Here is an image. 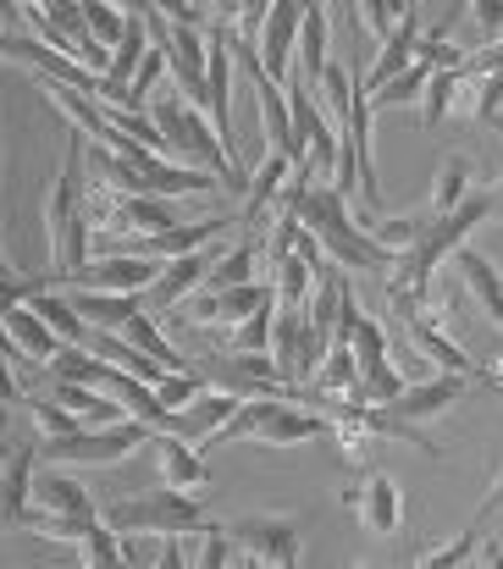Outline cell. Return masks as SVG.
<instances>
[{
	"label": "cell",
	"instance_id": "cell-29",
	"mask_svg": "<svg viewBox=\"0 0 503 569\" xmlns=\"http://www.w3.org/2000/svg\"><path fill=\"white\" fill-rule=\"evenodd\" d=\"M122 216H128V232H167V227H177L183 216L171 210V199H161V193H122ZM122 232V238H128Z\"/></svg>",
	"mask_w": 503,
	"mask_h": 569
},
{
	"label": "cell",
	"instance_id": "cell-40",
	"mask_svg": "<svg viewBox=\"0 0 503 569\" xmlns=\"http://www.w3.org/2000/svg\"><path fill=\"white\" fill-rule=\"evenodd\" d=\"M415 61H426L432 72H443V67H460V61H465V50H460L454 39H443V33H426V28H421V50H415Z\"/></svg>",
	"mask_w": 503,
	"mask_h": 569
},
{
	"label": "cell",
	"instance_id": "cell-6",
	"mask_svg": "<svg viewBox=\"0 0 503 569\" xmlns=\"http://www.w3.org/2000/svg\"><path fill=\"white\" fill-rule=\"evenodd\" d=\"M238 565H266V569H294L299 565V520L283 515H249L227 526Z\"/></svg>",
	"mask_w": 503,
	"mask_h": 569
},
{
	"label": "cell",
	"instance_id": "cell-53",
	"mask_svg": "<svg viewBox=\"0 0 503 569\" xmlns=\"http://www.w3.org/2000/svg\"><path fill=\"white\" fill-rule=\"evenodd\" d=\"M6 453H11V448H0V459H6Z\"/></svg>",
	"mask_w": 503,
	"mask_h": 569
},
{
	"label": "cell",
	"instance_id": "cell-2",
	"mask_svg": "<svg viewBox=\"0 0 503 569\" xmlns=\"http://www.w3.org/2000/svg\"><path fill=\"white\" fill-rule=\"evenodd\" d=\"M150 122L161 128V139H167V156H183V161H199V167H210L216 178H221V189L238 193L249 189V172L221 150V139H216V128H210V117L194 106V100H183V94H171V89H156L150 94Z\"/></svg>",
	"mask_w": 503,
	"mask_h": 569
},
{
	"label": "cell",
	"instance_id": "cell-46",
	"mask_svg": "<svg viewBox=\"0 0 503 569\" xmlns=\"http://www.w3.org/2000/svg\"><path fill=\"white\" fill-rule=\"evenodd\" d=\"M238 11H244V0H210V22H216V28H233ZM210 22H205V28H210Z\"/></svg>",
	"mask_w": 503,
	"mask_h": 569
},
{
	"label": "cell",
	"instance_id": "cell-41",
	"mask_svg": "<svg viewBox=\"0 0 503 569\" xmlns=\"http://www.w3.org/2000/svg\"><path fill=\"white\" fill-rule=\"evenodd\" d=\"M359 22H365L371 39H387V33L398 28V11H393L387 0H359Z\"/></svg>",
	"mask_w": 503,
	"mask_h": 569
},
{
	"label": "cell",
	"instance_id": "cell-24",
	"mask_svg": "<svg viewBox=\"0 0 503 569\" xmlns=\"http://www.w3.org/2000/svg\"><path fill=\"white\" fill-rule=\"evenodd\" d=\"M448 260H454V266L465 271V288H471V293L482 299V310H487V316H493V321L503 327V277H499V266H493L487 254H476L471 243H460V249H454Z\"/></svg>",
	"mask_w": 503,
	"mask_h": 569
},
{
	"label": "cell",
	"instance_id": "cell-39",
	"mask_svg": "<svg viewBox=\"0 0 503 569\" xmlns=\"http://www.w3.org/2000/svg\"><path fill=\"white\" fill-rule=\"evenodd\" d=\"M471 122H499L503 111V67L499 72H487V78H476V94H471Z\"/></svg>",
	"mask_w": 503,
	"mask_h": 569
},
{
	"label": "cell",
	"instance_id": "cell-18",
	"mask_svg": "<svg viewBox=\"0 0 503 569\" xmlns=\"http://www.w3.org/2000/svg\"><path fill=\"white\" fill-rule=\"evenodd\" d=\"M305 327H310L305 310H277L272 321V360L288 387H305Z\"/></svg>",
	"mask_w": 503,
	"mask_h": 569
},
{
	"label": "cell",
	"instance_id": "cell-47",
	"mask_svg": "<svg viewBox=\"0 0 503 569\" xmlns=\"http://www.w3.org/2000/svg\"><path fill=\"white\" fill-rule=\"evenodd\" d=\"M476 565L503 569V542H476Z\"/></svg>",
	"mask_w": 503,
	"mask_h": 569
},
{
	"label": "cell",
	"instance_id": "cell-45",
	"mask_svg": "<svg viewBox=\"0 0 503 569\" xmlns=\"http://www.w3.org/2000/svg\"><path fill=\"white\" fill-rule=\"evenodd\" d=\"M22 398V387H17V371H11V360L0 355V409H11Z\"/></svg>",
	"mask_w": 503,
	"mask_h": 569
},
{
	"label": "cell",
	"instance_id": "cell-9",
	"mask_svg": "<svg viewBox=\"0 0 503 569\" xmlns=\"http://www.w3.org/2000/svg\"><path fill=\"white\" fill-rule=\"evenodd\" d=\"M28 509H45V515H61V520H100V503L89 498V487L67 470H50V465L33 470Z\"/></svg>",
	"mask_w": 503,
	"mask_h": 569
},
{
	"label": "cell",
	"instance_id": "cell-38",
	"mask_svg": "<svg viewBox=\"0 0 503 569\" xmlns=\"http://www.w3.org/2000/svg\"><path fill=\"white\" fill-rule=\"evenodd\" d=\"M78 6H83V22H89V33L100 44H117L122 39V28H128V11L122 6H111V0H78Z\"/></svg>",
	"mask_w": 503,
	"mask_h": 569
},
{
	"label": "cell",
	"instance_id": "cell-55",
	"mask_svg": "<svg viewBox=\"0 0 503 569\" xmlns=\"http://www.w3.org/2000/svg\"><path fill=\"white\" fill-rule=\"evenodd\" d=\"M499 133H503V122H499Z\"/></svg>",
	"mask_w": 503,
	"mask_h": 569
},
{
	"label": "cell",
	"instance_id": "cell-13",
	"mask_svg": "<svg viewBox=\"0 0 503 569\" xmlns=\"http://www.w3.org/2000/svg\"><path fill=\"white\" fill-rule=\"evenodd\" d=\"M33 470H39L33 442H22V448H11V453L0 459V531H22L28 492H33Z\"/></svg>",
	"mask_w": 503,
	"mask_h": 569
},
{
	"label": "cell",
	"instance_id": "cell-31",
	"mask_svg": "<svg viewBox=\"0 0 503 569\" xmlns=\"http://www.w3.org/2000/svg\"><path fill=\"white\" fill-rule=\"evenodd\" d=\"M471 189H476V183H471V161H465V156H448V161L437 167V183H432V199H426L432 221H437V216H448V210H454V204H460V199H465Z\"/></svg>",
	"mask_w": 503,
	"mask_h": 569
},
{
	"label": "cell",
	"instance_id": "cell-23",
	"mask_svg": "<svg viewBox=\"0 0 503 569\" xmlns=\"http://www.w3.org/2000/svg\"><path fill=\"white\" fill-rule=\"evenodd\" d=\"M272 293H277V310H305L310 293H316V260H305L299 249H288L277 266H272Z\"/></svg>",
	"mask_w": 503,
	"mask_h": 569
},
{
	"label": "cell",
	"instance_id": "cell-48",
	"mask_svg": "<svg viewBox=\"0 0 503 569\" xmlns=\"http://www.w3.org/2000/svg\"><path fill=\"white\" fill-rule=\"evenodd\" d=\"M493 509H503V470H499V481H493V492H487V503H482V509H476V515H482V520H487V515H493Z\"/></svg>",
	"mask_w": 503,
	"mask_h": 569
},
{
	"label": "cell",
	"instance_id": "cell-16",
	"mask_svg": "<svg viewBox=\"0 0 503 569\" xmlns=\"http://www.w3.org/2000/svg\"><path fill=\"white\" fill-rule=\"evenodd\" d=\"M404 332H410L415 355H426L437 371H454V377H471V371H476V360H471V355H465L448 332H443V321H437V316L426 321V316L415 310V316H404Z\"/></svg>",
	"mask_w": 503,
	"mask_h": 569
},
{
	"label": "cell",
	"instance_id": "cell-8",
	"mask_svg": "<svg viewBox=\"0 0 503 569\" xmlns=\"http://www.w3.org/2000/svg\"><path fill=\"white\" fill-rule=\"evenodd\" d=\"M161 260H145V254H100V260H83L67 288H100V293H145L156 282Z\"/></svg>",
	"mask_w": 503,
	"mask_h": 569
},
{
	"label": "cell",
	"instance_id": "cell-26",
	"mask_svg": "<svg viewBox=\"0 0 503 569\" xmlns=\"http://www.w3.org/2000/svg\"><path fill=\"white\" fill-rule=\"evenodd\" d=\"M426 221H432V210H426V204H421V210H410V216H371V210L359 216V227H365L387 254H404V249L426 232Z\"/></svg>",
	"mask_w": 503,
	"mask_h": 569
},
{
	"label": "cell",
	"instance_id": "cell-28",
	"mask_svg": "<svg viewBox=\"0 0 503 569\" xmlns=\"http://www.w3.org/2000/svg\"><path fill=\"white\" fill-rule=\"evenodd\" d=\"M471 78L460 72V67H443V72H432L426 78V94H421V128L432 133L448 111H454V100H460V89H465Z\"/></svg>",
	"mask_w": 503,
	"mask_h": 569
},
{
	"label": "cell",
	"instance_id": "cell-21",
	"mask_svg": "<svg viewBox=\"0 0 503 569\" xmlns=\"http://www.w3.org/2000/svg\"><path fill=\"white\" fill-rule=\"evenodd\" d=\"M333 61V28H327V11H305L299 17V44H294V72L305 78V89H316L322 67Z\"/></svg>",
	"mask_w": 503,
	"mask_h": 569
},
{
	"label": "cell",
	"instance_id": "cell-7",
	"mask_svg": "<svg viewBox=\"0 0 503 569\" xmlns=\"http://www.w3.org/2000/svg\"><path fill=\"white\" fill-rule=\"evenodd\" d=\"M167 67L183 100L205 111V67H210V28L199 22H167Z\"/></svg>",
	"mask_w": 503,
	"mask_h": 569
},
{
	"label": "cell",
	"instance_id": "cell-33",
	"mask_svg": "<svg viewBox=\"0 0 503 569\" xmlns=\"http://www.w3.org/2000/svg\"><path fill=\"white\" fill-rule=\"evenodd\" d=\"M426 78H432V67H426V61H410L404 72H393V78H387L376 94H365V100H371V111H376V106H421Z\"/></svg>",
	"mask_w": 503,
	"mask_h": 569
},
{
	"label": "cell",
	"instance_id": "cell-12",
	"mask_svg": "<svg viewBox=\"0 0 503 569\" xmlns=\"http://www.w3.org/2000/svg\"><path fill=\"white\" fill-rule=\"evenodd\" d=\"M156 470H161V481L177 487V492H210V465L199 459V448L188 442V437H177V431H156Z\"/></svg>",
	"mask_w": 503,
	"mask_h": 569
},
{
	"label": "cell",
	"instance_id": "cell-35",
	"mask_svg": "<svg viewBox=\"0 0 503 569\" xmlns=\"http://www.w3.org/2000/svg\"><path fill=\"white\" fill-rule=\"evenodd\" d=\"M272 321H277V305H260L255 316H244L238 327H227V349H233V355L272 349Z\"/></svg>",
	"mask_w": 503,
	"mask_h": 569
},
{
	"label": "cell",
	"instance_id": "cell-32",
	"mask_svg": "<svg viewBox=\"0 0 503 569\" xmlns=\"http://www.w3.org/2000/svg\"><path fill=\"white\" fill-rule=\"evenodd\" d=\"M482 526H487V520L476 515V520H471V526H465V531H460L454 542H437V548H415V553H410V565H421V569H460L465 559H471V553H476V542H482Z\"/></svg>",
	"mask_w": 503,
	"mask_h": 569
},
{
	"label": "cell",
	"instance_id": "cell-25",
	"mask_svg": "<svg viewBox=\"0 0 503 569\" xmlns=\"http://www.w3.org/2000/svg\"><path fill=\"white\" fill-rule=\"evenodd\" d=\"M255 266H260V227H255L249 238H238L227 254L210 260L205 288H238V282H255Z\"/></svg>",
	"mask_w": 503,
	"mask_h": 569
},
{
	"label": "cell",
	"instance_id": "cell-30",
	"mask_svg": "<svg viewBox=\"0 0 503 569\" xmlns=\"http://www.w3.org/2000/svg\"><path fill=\"white\" fill-rule=\"evenodd\" d=\"M354 72L343 67V61H327L322 67V78H316V89L310 94H322V111L333 117V128H348V106H354Z\"/></svg>",
	"mask_w": 503,
	"mask_h": 569
},
{
	"label": "cell",
	"instance_id": "cell-4",
	"mask_svg": "<svg viewBox=\"0 0 503 569\" xmlns=\"http://www.w3.org/2000/svg\"><path fill=\"white\" fill-rule=\"evenodd\" d=\"M100 520L117 531V537H167V531H188L205 520V498L199 492H177V487H150V492H134V498H117L100 509Z\"/></svg>",
	"mask_w": 503,
	"mask_h": 569
},
{
	"label": "cell",
	"instance_id": "cell-50",
	"mask_svg": "<svg viewBox=\"0 0 503 569\" xmlns=\"http://www.w3.org/2000/svg\"><path fill=\"white\" fill-rule=\"evenodd\" d=\"M493 221H503V172H499V189H493Z\"/></svg>",
	"mask_w": 503,
	"mask_h": 569
},
{
	"label": "cell",
	"instance_id": "cell-19",
	"mask_svg": "<svg viewBox=\"0 0 503 569\" xmlns=\"http://www.w3.org/2000/svg\"><path fill=\"white\" fill-rule=\"evenodd\" d=\"M322 437H327V415H316V409H288V403L255 431L260 448H299V442H322Z\"/></svg>",
	"mask_w": 503,
	"mask_h": 569
},
{
	"label": "cell",
	"instance_id": "cell-51",
	"mask_svg": "<svg viewBox=\"0 0 503 569\" xmlns=\"http://www.w3.org/2000/svg\"><path fill=\"white\" fill-rule=\"evenodd\" d=\"M299 11H322V0H299Z\"/></svg>",
	"mask_w": 503,
	"mask_h": 569
},
{
	"label": "cell",
	"instance_id": "cell-36",
	"mask_svg": "<svg viewBox=\"0 0 503 569\" xmlns=\"http://www.w3.org/2000/svg\"><path fill=\"white\" fill-rule=\"evenodd\" d=\"M28 409H33L39 437H72V431H83V426H89V420H83V415H72L61 398H33Z\"/></svg>",
	"mask_w": 503,
	"mask_h": 569
},
{
	"label": "cell",
	"instance_id": "cell-44",
	"mask_svg": "<svg viewBox=\"0 0 503 569\" xmlns=\"http://www.w3.org/2000/svg\"><path fill=\"white\" fill-rule=\"evenodd\" d=\"M471 381H482V387H499V392H503V355H493V360H476Z\"/></svg>",
	"mask_w": 503,
	"mask_h": 569
},
{
	"label": "cell",
	"instance_id": "cell-5",
	"mask_svg": "<svg viewBox=\"0 0 503 569\" xmlns=\"http://www.w3.org/2000/svg\"><path fill=\"white\" fill-rule=\"evenodd\" d=\"M150 437H156V426H145L134 415H117V420L83 426L72 437H39L33 453H39V465H117V459L139 453V442H150Z\"/></svg>",
	"mask_w": 503,
	"mask_h": 569
},
{
	"label": "cell",
	"instance_id": "cell-15",
	"mask_svg": "<svg viewBox=\"0 0 503 569\" xmlns=\"http://www.w3.org/2000/svg\"><path fill=\"white\" fill-rule=\"evenodd\" d=\"M415 50H421V6H410L404 17H398V28L382 39V50H376V61H371V72H365V94H376L393 72H404L410 61H415Z\"/></svg>",
	"mask_w": 503,
	"mask_h": 569
},
{
	"label": "cell",
	"instance_id": "cell-27",
	"mask_svg": "<svg viewBox=\"0 0 503 569\" xmlns=\"http://www.w3.org/2000/svg\"><path fill=\"white\" fill-rule=\"evenodd\" d=\"M122 338H128V343H139V349H145L156 366H167V371H194V360H183V355L171 349L167 332L156 327V316H150V310H134V316L122 321Z\"/></svg>",
	"mask_w": 503,
	"mask_h": 569
},
{
	"label": "cell",
	"instance_id": "cell-49",
	"mask_svg": "<svg viewBox=\"0 0 503 569\" xmlns=\"http://www.w3.org/2000/svg\"><path fill=\"white\" fill-rule=\"evenodd\" d=\"M111 6H122V11H134V17H161L150 0H111Z\"/></svg>",
	"mask_w": 503,
	"mask_h": 569
},
{
	"label": "cell",
	"instance_id": "cell-1",
	"mask_svg": "<svg viewBox=\"0 0 503 569\" xmlns=\"http://www.w3.org/2000/svg\"><path fill=\"white\" fill-rule=\"evenodd\" d=\"M83 172H89V156H83V133L72 128L67 156H61V172H56V183L45 193V238H50V282H56V288H67V277L89 260Z\"/></svg>",
	"mask_w": 503,
	"mask_h": 569
},
{
	"label": "cell",
	"instance_id": "cell-37",
	"mask_svg": "<svg viewBox=\"0 0 503 569\" xmlns=\"http://www.w3.org/2000/svg\"><path fill=\"white\" fill-rule=\"evenodd\" d=\"M150 387H156V403L161 409H183V403H194L205 392V377L199 371H161Z\"/></svg>",
	"mask_w": 503,
	"mask_h": 569
},
{
	"label": "cell",
	"instance_id": "cell-22",
	"mask_svg": "<svg viewBox=\"0 0 503 569\" xmlns=\"http://www.w3.org/2000/svg\"><path fill=\"white\" fill-rule=\"evenodd\" d=\"M72 310L100 327V332H122V321L134 310H145V293H100V288H72Z\"/></svg>",
	"mask_w": 503,
	"mask_h": 569
},
{
	"label": "cell",
	"instance_id": "cell-3",
	"mask_svg": "<svg viewBox=\"0 0 503 569\" xmlns=\"http://www.w3.org/2000/svg\"><path fill=\"white\" fill-rule=\"evenodd\" d=\"M299 227L316 232V243L337 266H354V271H387L393 266V254L359 227V216H348V199L333 183H310L305 204H299Z\"/></svg>",
	"mask_w": 503,
	"mask_h": 569
},
{
	"label": "cell",
	"instance_id": "cell-54",
	"mask_svg": "<svg viewBox=\"0 0 503 569\" xmlns=\"http://www.w3.org/2000/svg\"><path fill=\"white\" fill-rule=\"evenodd\" d=\"M0 44H6V33H0Z\"/></svg>",
	"mask_w": 503,
	"mask_h": 569
},
{
	"label": "cell",
	"instance_id": "cell-34",
	"mask_svg": "<svg viewBox=\"0 0 503 569\" xmlns=\"http://www.w3.org/2000/svg\"><path fill=\"white\" fill-rule=\"evenodd\" d=\"M348 349H354V360H359V381L376 377V371L387 366V332H382L371 316H359V321H354V332H348Z\"/></svg>",
	"mask_w": 503,
	"mask_h": 569
},
{
	"label": "cell",
	"instance_id": "cell-43",
	"mask_svg": "<svg viewBox=\"0 0 503 569\" xmlns=\"http://www.w3.org/2000/svg\"><path fill=\"white\" fill-rule=\"evenodd\" d=\"M476 6V28L487 33V39H499L503 33V0H471Z\"/></svg>",
	"mask_w": 503,
	"mask_h": 569
},
{
	"label": "cell",
	"instance_id": "cell-42",
	"mask_svg": "<svg viewBox=\"0 0 503 569\" xmlns=\"http://www.w3.org/2000/svg\"><path fill=\"white\" fill-rule=\"evenodd\" d=\"M150 6H156L167 22H199V28L210 22V11H205L199 0H150Z\"/></svg>",
	"mask_w": 503,
	"mask_h": 569
},
{
	"label": "cell",
	"instance_id": "cell-11",
	"mask_svg": "<svg viewBox=\"0 0 503 569\" xmlns=\"http://www.w3.org/2000/svg\"><path fill=\"white\" fill-rule=\"evenodd\" d=\"M299 0H272V11H266V28H260V39H255V50H260V67H266V78H288L294 72V44H299Z\"/></svg>",
	"mask_w": 503,
	"mask_h": 569
},
{
	"label": "cell",
	"instance_id": "cell-17",
	"mask_svg": "<svg viewBox=\"0 0 503 569\" xmlns=\"http://www.w3.org/2000/svg\"><path fill=\"white\" fill-rule=\"evenodd\" d=\"M354 520H359V531H371V537H393V531H398V520H404V498H398V487H393L387 476L359 481Z\"/></svg>",
	"mask_w": 503,
	"mask_h": 569
},
{
	"label": "cell",
	"instance_id": "cell-14",
	"mask_svg": "<svg viewBox=\"0 0 503 569\" xmlns=\"http://www.w3.org/2000/svg\"><path fill=\"white\" fill-rule=\"evenodd\" d=\"M205 266H210V260H205L199 249H194V254H177V260H161L156 282L145 288V310H150V316H167V310H177V305H183V299L205 282Z\"/></svg>",
	"mask_w": 503,
	"mask_h": 569
},
{
	"label": "cell",
	"instance_id": "cell-52",
	"mask_svg": "<svg viewBox=\"0 0 503 569\" xmlns=\"http://www.w3.org/2000/svg\"><path fill=\"white\" fill-rule=\"evenodd\" d=\"M0 271H11V260H6V249H0Z\"/></svg>",
	"mask_w": 503,
	"mask_h": 569
},
{
	"label": "cell",
	"instance_id": "cell-20",
	"mask_svg": "<svg viewBox=\"0 0 503 569\" xmlns=\"http://www.w3.org/2000/svg\"><path fill=\"white\" fill-rule=\"evenodd\" d=\"M288 172H294V161H288V156H277V150H266V156H260V167H255V178H249V189H244V210H238V221L260 227V221H266V210H272V199H277L283 183H288Z\"/></svg>",
	"mask_w": 503,
	"mask_h": 569
},
{
	"label": "cell",
	"instance_id": "cell-10",
	"mask_svg": "<svg viewBox=\"0 0 503 569\" xmlns=\"http://www.w3.org/2000/svg\"><path fill=\"white\" fill-rule=\"evenodd\" d=\"M465 387H471V377H454V371H437V377L426 381H404V392L393 398V403H382V409H393L398 420H437V415H448L460 398H465Z\"/></svg>",
	"mask_w": 503,
	"mask_h": 569
}]
</instances>
